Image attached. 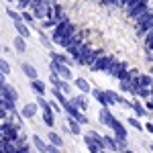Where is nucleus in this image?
<instances>
[{"label": "nucleus", "mask_w": 153, "mask_h": 153, "mask_svg": "<svg viewBox=\"0 0 153 153\" xmlns=\"http://www.w3.org/2000/svg\"><path fill=\"white\" fill-rule=\"evenodd\" d=\"M43 123L47 125L49 129H53V125H55V110H53V108L43 110Z\"/></svg>", "instance_id": "4be33fe9"}, {"label": "nucleus", "mask_w": 153, "mask_h": 153, "mask_svg": "<svg viewBox=\"0 0 153 153\" xmlns=\"http://www.w3.org/2000/svg\"><path fill=\"white\" fill-rule=\"evenodd\" d=\"M6 14H8V16L12 19V23H14V21H21V19H23V16H21L19 12H14L12 8H8V10H6Z\"/></svg>", "instance_id": "473e14b6"}, {"label": "nucleus", "mask_w": 153, "mask_h": 153, "mask_svg": "<svg viewBox=\"0 0 153 153\" xmlns=\"http://www.w3.org/2000/svg\"><path fill=\"white\" fill-rule=\"evenodd\" d=\"M137 2H139V0H129V2H127V10H131V8H133Z\"/></svg>", "instance_id": "f704fd0d"}, {"label": "nucleus", "mask_w": 153, "mask_h": 153, "mask_svg": "<svg viewBox=\"0 0 153 153\" xmlns=\"http://www.w3.org/2000/svg\"><path fill=\"white\" fill-rule=\"evenodd\" d=\"M147 10H149V0H139V2H137V4L129 10V16L133 19V21H137V19L143 16Z\"/></svg>", "instance_id": "0eeeda50"}, {"label": "nucleus", "mask_w": 153, "mask_h": 153, "mask_svg": "<svg viewBox=\"0 0 153 153\" xmlns=\"http://www.w3.org/2000/svg\"><path fill=\"white\" fill-rule=\"evenodd\" d=\"M14 29H16V33L21 37H25V39L31 37V29H29V25L25 23L23 19H21V21H14Z\"/></svg>", "instance_id": "2eb2a0df"}, {"label": "nucleus", "mask_w": 153, "mask_h": 153, "mask_svg": "<svg viewBox=\"0 0 153 153\" xmlns=\"http://www.w3.org/2000/svg\"><path fill=\"white\" fill-rule=\"evenodd\" d=\"M49 143L55 145V147H63V139H61V135L55 133V131H49Z\"/></svg>", "instance_id": "393cba45"}, {"label": "nucleus", "mask_w": 153, "mask_h": 153, "mask_svg": "<svg viewBox=\"0 0 153 153\" xmlns=\"http://www.w3.org/2000/svg\"><path fill=\"white\" fill-rule=\"evenodd\" d=\"M149 149H151V151H153V145H149Z\"/></svg>", "instance_id": "a19ab883"}, {"label": "nucleus", "mask_w": 153, "mask_h": 153, "mask_svg": "<svg viewBox=\"0 0 153 153\" xmlns=\"http://www.w3.org/2000/svg\"><path fill=\"white\" fill-rule=\"evenodd\" d=\"M135 25H137V35H147L153 29V10L151 8L145 12L143 16H139V19L135 21Z\"/></svg>", "instance_id": "f03ea898"}, {"label": "nucleus", "mask_w": 153, "mask_h": 153, "mask_svg": "<svg viewBox=\"0 0 153 153\" xmlns=\"http://www.w3.org/2000/svg\"><path fill=\"white\" fill-rule=\"evenodd\" d=\"M65 123H68V127H70V133H71V135H80V133H82V123H78L74 117L65 114Z\"/></svg>", "instance_id": "ddd939ff"}, {"label": "nucleus", "mask_w": 153, "mask_h": 153, "mask_svg": "<svg viewBox=\"0 0 153 153\" xmlns=\"http://www.w3.org/2000/svg\"><path fill=\"white\" fill-rule=\"evenodd\" d=\"M127 71H129V65H127L125 61H117V63H114L110 70L106 71V74H108V76H112V78H117V80H120Z\"/></svg>", "instance_id": "1a4fd4ad"}, {"label": "nucleus", "mask_w": 153, "mask_h": 153, "mask_svg": "<svg viewBox=\"0 0 153 153\" xmlns=\"http://www.w3.org/2000/svg\"><path fill=\"white\" fill-rule=\"evenodd\" d=\"M131 108L135 110V114H137V117H147V112H149V110H147V108H143L137 100H133V102H131Z\"/></svg>", "instance_id": "a878e982"}, {"label": "nucleus", "mask_w": 153, "mask_h": 153, "mask_svg": "<svg viewBox=\"0 0 153 153\" xmlns=\"http://www.w3.org/2000/svg\"><path fill=\"white\" fill-rule=\"evenodd\" d=\"M21 16H23V21L29 25V27H31V25H35V21H37L35 16H33V12H29V10H23V12H21Z\"/></svg>", "instance_id": "cd10ccee"}, {"label": "nucleus", "mask_w": 153, "mask_h": 153, "mask_svg": "<svg viewBox=\"0 0 153 153\" xmlns=\"http://www.w3.org/2000/svg\"><path fill=\"white\" fill-rule=\"evenodd\" d=\"M4 84H6V76L0 71V86H4Z\"/></svg>", "instance_id": "e433bc0d"}, {"label": "nucleus", "mask_w": 153, "mask_h": 153, "mask_svg": "<svg viewBox=\"0 0 153 153\" xmlns=\"http://www.w3.org/2000/svg\"><path fill=\"white\" fill-rule=\"evenodd\" d=\"M29 86H31V90H33V92H35L37 96H45V92H47V86H45V84L41 82L39 78L31 80V84H29Z\"/></svg>", "instance_id": "4468645a"}, {"label": "nucleus", "mask_w": 153, "mask_h": 153, "mask_svg": "<svg viewBox=\"0 0 153 153\" xmlns=\"http://www.w3.org/2000/svg\"><path fill=\"white\" fill-rule=\"evenodd\" d=\"M0 96H2L4 100H12V102H16V100H19V92H16L8 82L4 84V86H0Z\"/></svg>", "instance_id": "9d476101"}, {"label": "nucleus", "mask_w": 153, "mask_h": 153, "mask_svg": "<svg viewBox=\"0 0 153 153\" xmlns=\"http://www.w3.org/2000/svg\"><path fill=\"white\" fill-rule=\"evenodd\" d=\"M37 110H39V104L37 102H29V104L23 106V110H21V117L23 118H35Z\"/></svg>", "instance_id": "f8f14e48"}, {"label": "nucleus", "mask_w": 153, "mask_h": 153, "mask_svg": "<svg viewBox=\"0 0 153 153\" xmlns=\"http://www.w3.org/2000/svg\"><path fill=\"white\" fill-rule=\"evenodd\" d=\"M12 47H14L16 53H25V51H27V39L21 37V35H16V37H14V41H12Z\"/></svg>", "instance_id": "6ab92c4d"}, {"label": "nucleus", "mask_w": 153, "mask_h": 153, "mask_svg": "<svg viewBox=\"0 0 153 153\" xmlns=\"http://www.w3.org/2000/svg\"><path fill=\"white\" fill-rule=\"evenodd\" d=\"M76 31H78V29H76V27H74L70 21H61L59 25H55V27L51 29V41H55V43L59 45V41H61V39L71 37Z\"/></svg>", "instance_id": "f257e3e1"}, {"label": "nucleus", "mask_w": 153, "mask_h": 153, "mask_svg": "<svg viewBox=\"0 0 153 153\" xmlns=\"http://www.w3.org/2000/svg\"><path fill=\"white\" fill-rule=\"evenodd\" d=\"M74 84H76V88H78L80 92H84V94L92 92V88H90V84H88V80H84V78H76V80H74Z\"/></svg>", "instance_id": "b1692460"}, {"label": "nucleus", "mask_w": 153, "mask_h": 153, "mask_svg": "<svg viewBox=\"0 0 153 153\" xmlns=\"http://www.w3.org/2000/svg\"><path fill=\"white\" fill-rule=\"evenodd\" d=\"M145 131H149V133L153 135V125H151V123H147V125H145Z\"/></svg>", "instance_id": "4c0bfd02"}, {"label": "nucleus", "mask_w": 153, "mask_h": 153, "mask_svg": "<svg viewBox=\"0 0 153 153\" xmlns=\"http://www.w3.org/2000/svg\"><path fill=\"white\" fill-rule=\"evenodd\" d=\"M49 71H55L59 78H63V80H68L70 82L71 78V70H70V65L68 63H61V61H55V59H51V65H49Z\"/></svg>", "instance_id": "39448f33"}, {"label": "nucleus", "mask_w": 153, "mask_h": 153, "mask_svg": "<svg viewBox=\"0 0 153 153\" xmlns=\"http://www.w3.org/2000/svg\"><path fill=\"white\" fill-rule=\"evenodd\" d=\"M2 139L16 143L19 141V127L10 125V123H2Z\"/></svg>", "instance_id": "423d86ee"}, {"label": "nucleus", "mask_w": 153, "mask_h": 153, "mask_svg": "<svg viewBox=\"0 0 153 153\" xmlns=\"http://www.w3.org/2000/svg\"><path fill=\"white\" fill-rule=\"evenodd\" d=\"M33 145H35V149H37L39 153H47V149H49V145L43 141L39 135H33Z\"/></svg>", "instance_id": "5701e85b"}, {"label": "nucleus", "mask_w": 153, "mask_h": 153, "mask_svg": "<svg viewBox=\"0 0 153 153\" xmlns=\"http://www.w3.org/2000/svg\"><path fill=\"white\" fill-rule=\"evenodd\" d=\"M129 125H131V127H133L135 131H143V129H145L141 123H139V118H135V117H131V118H129Z\"/></svg>", "instance_id": "7c9ffc66"}, {"label": "nucleus", "mask_w": 153, "mask_h": 153, "mask_svg": "<svg viewBox=\"0 0 153 153\" xmlns=\"http://www.w3.org/2000/svg\"><path fill=\"white\" fill-rule=\"evenodd\" d=\"M145 49H147V53H153V29L145 35Z\"/></svg>", "instance_id": "bb28decb"}, {"label": "nucleus", "mask_w": 153, "mask_h": 153, "mask_svg": "<svg viewBox=\"0 0 153 153\" xmlns=\"http://www.w3.org/2000/svg\"><path fill=\"white\" fill-rule=\"evenodd\" d=\"M127 2H129V0H117V6H123V8H127Z\"/></svg>", "instance_id": "c9c22d12"}, {"label": "nucleus", "mask_w": 153, "mask_h": 153, "mask_svg": "<svg viewBox=\"0 0 153 153\" xmlns=\"http://www.w3.org/2000/svg\"><path fill=\"white\" fill-rule=\"evenodd\" d=\"M123 153H135V151H131V149H125V151H123Z\"/></svg>", "instance_id": "ea45409f"}, {"label": "nucleus", "mask_w": 153, "mask_h": 153, "mask_svg": "<svg viewBox=\"0 0 153 153\" xmlns=\"http://www.w3.org/2000/svg\"><path fill=\"white\" fill-rule=\"evenodd\" d=\"M51 108H53V110H55V112H57V110H59V106H57V102H53V100H51Z\"/></svg>", "instance_id": "58836bf2"}, {"label": "nucleus", "mask_w": 153, "mask_h": 153, "mask_svg": "<svg viewBox=\"0 0 153 153\" xmlns=\"http://www.w3.org/2000/svg\"><path fill=\"white\" fill-rule=\"evenodd\" d=\"M47 153H61V147H55V145H51V143H49Z\"/></svg>", "instance_id": "72a5a7b5"}, {"label": "nucleus", "mask_w": 153, "mask_h": 153, "mask_svg": "<svg viewBox=\"0 0 153 153\" xmlns=\"http://www.w3.org/2000/svg\"><path fill=\"white\" fill-rule=\"evenodd\" d=\"M135 96H141V98H151V88H139Z\"/></svg>", "instance_id": "2f4dec72"}, {"label": "nucleus", "mask_w": 153, "mask_h": 153, "mask_svg": "<svg viewBox=\"0 0 153 153\" xmlns=\"http://www.w3.org/2000/svg\"><path fill=\"white\" fill-rule=\"evenodd\" d=\"M39 39H41V43H43V45H45V47H47L49 51H51V39H49V37L45 35L43 31H39Z\"/></svg>", "instance_id": "c756f323"}, {"label": "nucleus", "mask_w": 153, "mask_h": 153, "mask_svg": "<svg viewBox=\"0 0 153 153\" xmlns=\"http://www.w3.org/2000/svg\"><path fill=\"white\" fill-rule=\"evenodd\" d=\"M110 129H112V133H114V137H117L118 141H127L129 135H127V129H125V125H123L120 120H114Z\"/></svg>", "instance_id": "9b49d317"}, {"label": "nucleus", "mask_w": 153, "mask_h": 153, "mask_svg": "<svg viewBox=\"0 0 153 153\" xmlns=\"http://www.w3.org/2000/svg\"><path fill=\"white\" fill-rule=\"evenodd\" d=\"M21 70H23V74L29 78V80H35V78H39L37 76V70H35V65H31V63H21Z\"/></svg>", "instance_id": "412c9836"}, {"label": "nucleus", "mask_w": 153, "mask_h": 153, "mask_svg": "<svg viewBox=\"0 0 153 153\" xmlns=\"http://www.w3.org/2000/svg\"><path fill=\"white\" fill-rule=\"evenodd\" d=\"M0 71H2L4 76H8V74H10V63H8L6 59H2V57H0Z\"/></svg>", "instance_id": "c85d7f7f"}, {"label": "nucleus", "mask_w": 153, "mask_h": 153, "mask_svg": "<svg viewBox=\"0 0 153 153\" xmlns=\"http://www.w3.org/2000/svg\"><path fill=\"white\" fill-rule=\"evenodd\" d=\"M92 96L98 100V104H100V106H108V108H110V102H108V98H106L104 90H98V88H94V90H92Z\"/></svg>", "instance_id": "aec40b11"}, {"label": "nucleus", "mask_w": 153, "mask_h": 153, "mask_svg": "<svg viewBox=\"0 0 153 153\" xmlns=\"http://www.w3.org/2000/svg\"><path fill=\"white\" fill-rule=\"evenodd\" d=\"M98 120H100L104 127L110 129V127H112V123H114L117 118H114V114L110 112V108H108V106H102V108H100V112H98Z\"/></svg>", "instance_id": "6e6552de"}, {"label": "nucleus", "mask_w": 153, "mask_h": 153, "mask_svg": "<svg viewBox=\"0 0 153 153\" xmlns=\"http://www.w3.org/2000/svg\"><path fill=\"white\" fill-rule=\"evenodd\" d=\"M151 4H153V2H151Z\"/></svg>", "instance_id": "79ce46f5"}, {"label": "nucleus", "mask_w": 153, "mask_h": 153, "mask_svg": "<svg viewBox=\"0 0 153 153\" xmlns=\"http://www.w3.org/2000/svg\"><path fill=\"white\" fill-rule=\"evenodd\" d=\"M114 63H117V57H114V55H106V53H102V55L90 65V71H108Z\"/></svg>", "instance_id": "7ed1b4c3"}, {"label": "nucleus", "mask_w": 153, "mask_h": 153, "mask_svg": "<svg viewBox=\"0 0 153 153\" xmlns=\"http://www.w3.org/2000/svg\"><path fill=\"white\" fill-rule=\"evenodd\" d=\"M102 53H104L102 49H92V51H90V53H88V55L84 57V63H82V65H88V68H90V65H92V63H94V61L100 57Z\"/></svg>", "instance_id": "a211bd4d"}, {"label": "nucleus", "mask_w": 153, "mask_h": 153, "mask_svg": "<svg viewBox=\"0 0 153 153\" xmlns=\"http://www.w3.org/2000/svg\"><path fill=\"white\" fill-rule=\"evenodd\" d=\"M49 55H51V59H55V61H61V63H68V65H74V63H76L71 55H63V53H55L53 49L49 51Z\"/></svg>", "instance_id": "dca6fc26"}, {"label": "nucleus", "mask_w": 153, "mask_h": 153, "mask_svg": "<svg viewBox=\"0 0 153 153\" xmlns=\"http://www.w3.org/2000/svg\"><path fill=\"white\" fill-rule=\"evenodd\" d=\"M70 100H71L74 106H78L80 110L86 112V108H88V98H86V94H78V96H74V98H70Z\"/></svg>", "instance_id": "f3484780"}, {"label": "nucleus", "mask_w": 153, "mask_h": 153, "mask_svg": "<svg viewBox=\"0 0 153 153\" xmlns=\"http://www.w3.org/2000/svg\"><path fill=\"white\" fill-rule=\"evenodd\" d=\"M61 108H63V112H65V114L74 117L76 120H78V123H82V125H88V117L84 114V110H80L78 106H74V104H71V100H68V102L61 106Z\"/></svg>", "instance_id": "20e7f679"}]
</instances>
